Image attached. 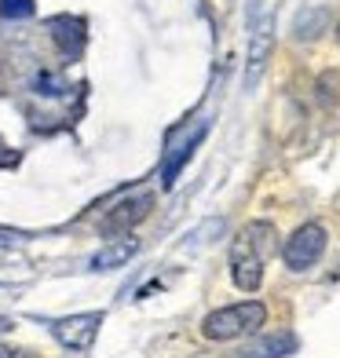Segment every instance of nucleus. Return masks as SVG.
Returning a JSON list of instances; mask_svg holds the SVG:
<instances>
[{
	"label": "nucleus",
	"mask_w": 340,
	"mask_h": 358,
	"mask_svg": "<svg viewBox=\"0 0 340 358\" xmlns=\"http://www.w3.org/2000/svg\"><path fill=\"white\" fill-rule=\"evenodd\" d=\"M337 41H340V26H337Z\"/></svg>",
	"instance_id": "17"
},
{
	"label": "nucleus",
	"mask_w": 340,
	"mask_h": 358,
	"mask_svg": "<svg viewBox=\"0 0 340 358\" xmlns=\"http://www.w3.org/2000/svg\"><path fill=\"white\" fill-rule=\"evenodd\" d=\"M99 325H103V315L88 311V315H70V318L52 322V333L66 351H88L95 344V336H99Z\"/></svg>",
	"instance_id": "5"
},
{
	"label": "nucleus",
	"mask_w": 340,
	"mask_h": 358,
	"mask_svg": "<svg viewBox=\"0 0 340 358\" xmlns=\"http://www.w3.org/2000/svg\"><path fill=\"white\" fill-rule=\"evenodd\" d=\"M136 252H139V241H136V238L110 241V245H103L99 252L92 256V271H118V267H125Z\"/></svg>",
	"instance_id": "7"
},
{
	"label": "nucleus",
	"mask_w": 340,
	"mask_h": 358,
	"mask_svg": "<svg viewBox=\"0 0 340 358\" xmlns=\"http://www.w3.org/2000/svg\"><path fill=\"white\" fill-rule=\"evenodd\" d=\"M0 15L4 19H29L34 15V0H0Z\"/></svg>",
	"instance_id": "13"
},
{
	"label": "nucleus",
	"mask_w": 340,
	"mask_h": 358,
	"mask_svg": "<svg viewBox=\"0 0 340 358\" xmlns=\"http://www.w3.org/2000/svg\"><path fill=\"white\" fill-rule=\"evenodd\" d=\"M205 136V124L198 128V132H190L180 146H172V154H169V161H165V169H161V183H176V176H180V169L187 165V157H190V150H194V146H198V139Z\"/></svg>",
	"instance_id": "10"
},
{
	"label": "nucleus",
	"mask_w": 340,
	"mask_h": 358,
	"mask_svg": "<svg viewBox=\"0 0 340 358\" xmlns=\"http://www.w3.org/2000/svg\"><path fill=\"white\" fill-rule=\"evenodd\" d=\"M322 252H326V227L322 223H304L300 231L285 241L282 259H285L289 271H307L322 259Z\"/></svg>",
	"instance_id": "4"
},
{
	"label": "nucleus",
	"mask_w": 340,
	"mask_h": 358,
	"mask_svg": "<svg viewBox=\"0 0 340 358\" xmlns=\"http://www.w3.org/2000/svg\"><path fill=\"white\" fill-rule=\"evenodd\" d=\"M267 322V307L260 300H246V303H234V307H220L201 322V333L208 340H238V336H249L256 333L260 325Z\"/></svg>",
	"instance_id": "2"
},
{
	"label": "nucleus",
	"mask_w": 340,
	"mask_h": 358,
	"mask_svg": "<svg viewBox=\"0 0 340 358\" xmlns=\"http://www.w3.org/2000/svg\"><path fill=\"white\" fill-rule=\"evenodd\" d=\"M274 48V11L264 4L260 11L249 19V70H246V88H253L260 80L267 59Z\"/></svg>",
	"instance_id": "3"
},
{
	"label": "nucleus",
	"mask_w": 340,
	"mask_h": 358,
	"mask_svg": "<svg viewBox=\"0 0 340 358\" xmlns=\"http://www.w3.org/2000/svg\"><path fill=\"white\" fill-rule=\"evenodd\" d=\"M52 37L66 55H77L80 44H85V22L70 19V15H59V19H52Z\"/></svg>",
	"instance_id": "8"
},
{
	"label": "nucleus",
	"mask_w": 340,
	"mask_h": 358,
	"mask_svg": "<svg viewBox=\"0 0 340 358\" xmlns=\"http://www.w3.org/2000/svg\"><path fill=\"white\" fill-rule=\"evenodd\" d=\"M0 358H34L29 351H11V348H0Z\"/></svg>",
	"instance_id": "14"
},
{
	"label": "nucleus",
	"mask_w": 340,
	"mask_h": 358,
	"mask_svg": "<svg viewBox=\"0 0 340 358\" xmlns=\"http://www.w3.org/2000/svg\"><path fill=\"white\" fill-rule=\"evenodd\" d=\"M274 249V227L271 223H249L241 227L231 241V274L241 292H256L264 282L267 252Z\"/></svg>",
	"instance_id": "1"
},
{
	"label": "nucleus",
	"mask_w": 340,
	"mask_h": 358,
	"mask_svg": "<svg viewBox=\"0 0 340 358\" xmlns=\"http://www.w3.org/2000/svg\"><path fill=\"white\" fill-rule=\"evenodd\" d=\"M289 351H297V336L293 333H274L256 340L249 351H241V358H285Z\"/></svg>",
	"instance_id": "9"
},
{
	"label": "nucleus",
	"mask_w": 340,
	"mask_h": 358,
	"mask_svg": "<svg viewBox=\"0 0 340 358\" xmlns=\"http://www.w3.org/2000/svg\"><path fill=\"white\" fill-rule=\"evenodd\" d=\"M340 73L337 70H330V73H322L318 77V103L326 106V110H333L337 106V99H340Z\"/></svg>",
	"instance_id": "12"
},
{
	"label": "nucleus",
	"mask_w": 340,
	"mask_h": 358,
	"mask_svg": "<svg viewBox=\"0 0 340 358\" xmlns=\"http://www.w3.org/2000/svg\"><path fill=\"white\" fill-rule=\"evenodd\" d=\"M15 241V234H0V245H11Z\"/></svg>",
	"instance_id": "15"
},
{
	"label": "nucleus",
	"mask_w": 340,
	"mask_h": 358,
	"mask_svg": "<svg viewBox=\"0 0 340 358\" xmlns=\"http://www.w3.org/2000/svg\"><path fill=\"white\" fill-rule=\"evenodd\" d=\"M326 22H330V11L326 8H307V11H300V19H297V26H293V34L300 37V41H307V37H318V29H326Z\"/></svg>",
	"instance_id": "11"
},
{
	"label": "nucleus",
	"mask_w": 340,
	"mask_h": 358,
	"mask_svg": "<svg viewBox=\"0 0 340 358\" xmlns=\"http://www.w3.org/2000/svg\"><path fill=\"white\" fill-rule=\"evenodd\" d=\"M150 208H154V194H132V198H125L110 208V213L103 216V231L106 234H121V231H132L136 223H143L150 216Z\"/></svg>",
	"instance_id": "6"
},
{
	"label": "nucleus",
	"mask_w": 340,
	"mask_h": 358,
	"mask_svg": "<svg viewBox=\"0 0 340 358\" xmlns=\"http://www.w3.org/2000/svg\"><path fill=\"white\" fill-rule=\"evenodd\" d=\"M8 289H11V285H0V292H8Z\"/></svg>",
	"instance_id": "16"
}]
</instances>
